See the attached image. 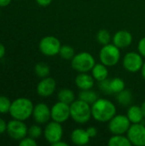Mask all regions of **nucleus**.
<instances>
[{
  "instance_id": "39448f33",
  "label": "nucleus",
  "mask_w": 145,
  "mask_h": 146,
  "mask_svg": "<svg viewBox=\"0 0 145 146\" xmlns=\"http://www.w3.org/2000/svg\"><path fill=\"white\" fill-rule=\"evenodd\" d=\"M99 58L103 64L107 67L115 66L121 59V51L114 44H108L103 45V48L99 53Z\"/></svg>"
},
{
  "instance_id": "20e7f679",
  "label": "nucleus",
  "mask_w": 145,
  "mask_h": 146,
  "mask_svg": "<svg viewBox=\"0 0 145 146\" xmlns=\"http://www.w3.org/2000/svg\"><path fill=\"white\" fill-rule=\"evenodd\" d=\"M96 64L93 56L88 52L76 54L71 60L72 68L79 73H88Z\"/></svg>"
},
{
  "instance_id": "9d476101",
  "label": "nucleus",
  "mask_w": 145,
  "mask_h": 146,
  "mask_svg": "<svg viewBox=\"0 0 145 146\" xmlns=\"http://www.w3.org/2000/svg\"><path fill=\"white\" fill-rule=\"evenodd\" d=\"M63 135V129L61 126V123L55 121L49 122L44 130V136L47 142L53 145L54 143L62 140Z\"/></svg>"
},
{
  "instance_id": "6e6552de",
  "label": "nucleus",
  "mask_w": 145,
  "mask_h": 146,
  "mask_svg": "<svg viewBox=\"0 0 145 146\" xmlns=\"http://www.w3.org/2000/svg\"><path fill=\"white\" fill-rule=\"evenodd\" d=\"M109 122V129L113 134H124L131 127L127 115H115Z\"/></svg>"
},
{
  "instance_id": "e433bc0d",
  "label": "nucleus",
  "mask_w": 145,
  "mask_h": 146,
  "mask_svg": "<svg viewBox=\"0 0 145 146\" xmlns=\"http://www.w3.org/2000/svg\"><path fill=\"white\" fill-rule=\"evenodd\" d=\"M11 3V0H0V7H6Z\"/></svg>"
},
{
  "instance_id": "72a5a7b5",
  "label": "nucleus",
  "mask_w": 145,
  "mask_h": 146,
  "mask_svg": "<svg viewBox=\"0 0 145 146\" xmlns=\"http://www.w3.org/2000/svg\"><path fill=\"white\" fill-rule=\"evenodd\" d=\"M7 130V123L2 118H0V134H3Z\"/></svg>"
},
{
  "instance_id": "dca6fc26",
  "label": "nucleus",
  "mask_w": 145,
  "mask_h": 146,
  "mask_svg": "<svg viewBox=\"0 0 145 146\" xmlns=\"http://www.w3.org/2000/svg\"><path fill=\"white\" fill-rule=\"evenodd\" d=\"M90 139L86 130L82 128H76L71 133V140L76 145H85L89 143Z\"/></svg>"
},
{
  "instance_id": "393cba45",
  "label": "nucleus",
  "mask_w": 145,
  "mask_h": 146,
  "mask_svg": "<svg viewBox=\"0 0 145 146\" xmlns=\"http://www.w3.org/2000/svg\"><path fill=\"white\" fill-rule=\"evenodd\" d=\"M59 55L64 60H72L73 57L75 56V53L73 47L69 45H62L59 51Z\"/></svg>"
},
{
  "instance_id": "b1692460",
  "label": "nucleus",
  "mask_w": 145,
  "mask_h": 146,
  "mask_svg": "<svg viewBox=\"0 0 145 146\" xmlns=\"http://www.w3.org/2000/svg\"><path fill=\"white\" fill-rule=\"evenodd\" d=\"M50 67L45 62H38L35 65L34 68V72L36 75L41 79L48 77L50 74Z\"/></svg>"
},
{
  "instance_id": "9b49d317",
  "label": "nucleus",
  "mask_w": 145,
  "mask_h": 146,
  "mask_svg": "<svg viewBox=\"0 0 145 146\" xmlns=\"http://www.w3.org/2000/svg\"><path fill=\"white\" fill-rule=\"evenodd\" d=\"M144 64L143 56L137 52H128L123 59V67L130 73H136L141 70Z\"/></svg>"
},
{
  "instance_id": "6ab92c4d",
  "label": "nucleus",
  "mask_w": 145,
  "mask_h": 146,
  "mask_svg": "<svg viewBox=\"0 0 145 146\" xmlns=\"http://www.w3.org/2000/svg\"><path fill=\"white\" fill-rule=\"evenodd\" d=\"M92 72V77L94 78L95 80L100 82L102 80H104L108 79L109 76V71L107 68V66L104 64L101 63H96L91 69Z\"/></svg>"
},
{
  "instance_id": "f03ea898",
  "label": "nucleus",
  "mask_w": 145,
  "mask_h": 146,
  "mask_svg": "<svg viewBox=\"0 0 145 146\" xmlns=\"http://www.w3.org/2000/svg\"><path fill=\"white\" fill-rule=\"evenodd\" d=\"M34 105L32 102L26 98H19L11 103L9 115L13 119L26 121L32 115Z\"/></svg>"
},
{
  "instance_id": "a19ab883",
  "label": "nucleus",
  "mask_w": 145,
  "mask_h": 146,
  "mask_svg": "<svg viewBox=\"0 0 145 146\" xmlns=\"http://www.w3.org/2000/svg\"><path fill=\"white\" fill-rule=\"evenodd\" d=\"M0 14H1V9H0Z\"/></svg>"
},
{
  "instance_id": "7ed1b4c3",
  "label": "nucleus",
  "mask_w": 145,
  "mask_h": 146,
  "mask_svg": "<svg viewBox=\"0 0 145 146\" xmlns=\"http://www.w3.org/2000/svg\"><path fill=\"white\" fill-rule=\"evenodd\" d=\"M92 116L91 106L80 100H75L70 104V117L79 124H85Z\"/></svg>"
},
{
  "instance_id": "1a4fd4ad",
  "label": "nucleus",
  "mask_w": 145,
  "mask_h": 146,
  "mask_svg": "<svg viewBox=\"0 0 145 146\" xmlns=\"http://www.w3.org/2000/svg\"><path fill=\"white\" fill-rule=\"evenodd\" d=\"M127 138L132 145L136 146H145V126L142 123L131 125L127 131Z\"/></svg>"
},
{
  "instance_id": "4468645a",
  "label": "nucleus",
  "mask_w": 145,
  "mask_h": 146,
  "mask_svg": "<svg viewBox=\"0 0 145 146\" xmlns=\"http://www.w3.org/2000/svg\"><path fill=\"white\" fill-rule=\"evenodd\" d=\"M56 87V80L50 77L43 78L37 86V92L40 97L47 98L51 96Z\"/></svg>"
},
{
  "instance_id": "2eb2a0df",
  "label": "nucleus",
  "mask_w": 145,
  "mask_h": 146,
  "mask_svg": "<svg viewBox=\"0 0 145 146\" xmlns=\"http://www.w3.org/2000/svg\"><path fill=\"white\" fill-rule=\"evenodd\" d=\"M113 43L118 48H126L132 43V35L126 30L118 31L113 37Z\"/></svg>"
},
{
  "instance_id": "0eeeda50",
  "label": "nucleus",
  "mask_w": 145,
  "mask_h": 146,
  "mask_svg": "<svg viewBox=\"0 0 145 146\" xmlns=\"http://www.w3.org/2000/svg\"><path fill=\"white\" fill-rule=\"evenodd\" d=\"M61 46V42L54 36L44 37L39 42L40 51L48 56H53L59 54Z\"/></svg>"
},
{
  "instance_id": "f8f14e48",
  "label": "nucleus",
  "mask_w": 145,
  "mask_h": 146,
  "mask_svg": "<svg viewBox=\"0 0 145 146\" xmlns=\"http://www.w3.org/2000/svg\"><path fill=\"white\" fill-rule=\"evenodd\" d=\"M51 110V119L56 122L63 123L70 117V105L58 101L55 104Z\"/></svg>"
},
{
  "instance_id": "c85d7f7f",
  "label": "nucleus",
  "mask_w": 145,
  "mask_h": 146,
  "mask_svg": "<svg viewBox=\"0 0 145 146\" xmlns=\"http://www.w3.org/2000/svg\"><path fill=\"white\" fill-rule=\"evenodd\" d=\"M42 133H44V132L42 131V128L38 126V125H32L28 128V132H27V135L34 139H38Z\"/></svg>"
},
{
  "instance_id": "5701e85b",
  "label": "nucleus",
  "mask_w": 145,
  "mask_h": 146,
  "mask_svg": "<svg viewBox=\"0 0 145 146\" xmlns=\"http://www.w3.org/2000/svg\"><path fill=\"white\" fill-rule=\"evenodd\" d=\"M117 101L122 106H128L132 101V94L129 90L124 89L117 93Z\"/></svg>"
},
{
  "instance_id": "f3484780",
  "label": "nucleus",
  "mask_w": 145,
  "mask_h": 146,
  "mask_svg": "<svg viewBox=\"0 0 145 146\" xmlns=\"http://www.w3.org/2000/svg\"><path fill=\"white\" fill-rule=\"evenodd\" d=\"M75 84L80 90H89L94 86V78L87 73H79L75 78Z\"/></svg>"
},
{
  "instance_id": "a211bd4d",
  "label": "nucleus",
  "mask_w": 145,
  "mask_h": 146,
  "mask_svg": "<svg viewBox=\"0 0 145 146\" xmlns=\"http://www.w3.org/2000/svg\"><path fill=\"white\" fill-rule=\"evenodd\" d=\"M127 117L130 120L131 123L135 124V123H142L144 116L142 112L141 107L137 106V105H132L131 106L128 110H127Z\"/></svg>"
},
{
  "instance_id": "cd10ccee",
  "label": "nucleus",
  "mask_w": 145,
  "mask_h": 146,
  "mask_svg": "<svg viewBox=\"0 0 145 146\" xmlns=\"http://www.w3.org/2000/svg\"><path fill=\"white\" fill-rule=\"evenodd\" d=\"M11 102L9 98L0 96V114H6L9 112Z\"/></svg>"
},
{
  "instance_id": "4c0bfd02",
  "label": "nucleus",
  "mask_w": 145,
  "mask_h": 146,
  "mask_svg": "<svg viewBox=\"0 0 145 146\" xmlns=\"http://www.w3.org/2000/svg\"><path fill=\"white\" fill-rule=\"evenodd\" d=\"M53 145V146H68V144H67V143H65V142H62V140H59V141H57V142L54 143V144H53V145Z\"/></svg>"
},
{
  "instance_id": "aec40b11",
  "label": "nucleus",
  "mask_w": 145,
  "mask_h": 146,
  "mask_svg": "<svg viewBox=\"0 0 145 146\" xmlns=\"http://www.w3.org/2000/svg\"><path fill=\"white\" fill-rule=\"evenodd\" d=\"M57 98H58V101L65 103V104H69V105L73 101H75V96H74L73 92L70 89H68V88L62 89L58 92Z\"/></svg>"
},
{
  "instance_id": "ddd939ff",
  "label": "nucleus",
  "mask_w": 145,
  "mask_h": 146,
  "mask_svg": "<svg viewBox=\"0 0 145 146\" xmlns=\"http://www.w3.org/2000/svg\"><path fill=\"white\" fill-rule=\"evenodd\" d=\"M32 116L34 121L38 124L47 123L51 119V110L44 103H39L33 108Z\"/></svg>"
},
{
  "instance_id": "473e14b6",
  "label": "nucleus",
  "mask_w": 145,
  "mask_h": 146,
  "mask_svg": "<svg viewBox=\"0 0 145 146\" xmlns=\"http://www.w3.org/2000/svg\"><path fill=\"white\" fill-rule=\"evenodd\" d=\"M86 132H87L88 135L90 136V138H94V137H96L97 134V128L94 127H88V128L86 129Z\"/></svg>"
},
{
  "instance_id": "f704fd0d",
  "label": "nucleus",
  "mask_w": 145,
  "mask_h": 146,
  "mask_svg": "<svg viewBox=\"0 0 145 146\" xmlns=\"http://www.w3.org/2000/svg\"><path fill=\"white\" fill-rule=\"evenodd\" d=\"M37 3L42 7H46L48 5H50L52 2V0H36Z\"/></svg>"
},
{
  "instance_id": "4be33fe9",
  "label": "nucleus",
  "mask_w": 145,
  "mask_h": 146,
  "mask_svg": "<svg viewBox=\"0 0 145 146\" xmlns=\"http://www.w3.org/2000/svg\"><path fill=\"white\" fill-rule=\"evenodd\" d=\"M79 99L91 105L93 104L98 98H97V94L91 89H89V90H81V92L79 94Z\"/></svg>"
},
{
  "instance_id": "7c9ffc66",
  "label": "nucleus",
  "mask_w": 145,
  "mask_h": 146,
  "mask_svg": "<svg viewBox=\"0 0 145 146\" xmlns=\"http://www.w3.org/2000/svg\"><path fill=\"white\" fill-rule=\"evenodd\" d=\"M19 145L21 146H36L37 142L34 139L28 136V137H25L24 139L20 140Z\"/></svg>"
},
{
  "instance_id": "f257e3e1",
  "label": "nucleus",
  "mask_w": 145,
  "mask_h": 146,
  "mask_svg": "<svg viewBox=\"0 0 145 146\" xmlns=\"http://www.w3.org/2000/svg\"><path fill=\"white\" fill-rule=\"evenodd\" d=\"M115 105L108 99L98 98L93 104H91L92 117L97 121L108 122L115 115Z\"/></svg>"
},
{
  "instance_id": "2f4dec72",
  "label": "nucleus",
  "mask_w": 145,
  "mask_h": 146,
  "mask_svg": "<svg viewBox=\"0 0 145 146\" xmlns=\"http://www.w3.org/2000/svg\"><path fill=\"white\" fill-rule=\"evenodd\" d=\"M138 48V50H139V53L141 54V56L145 58V37L140 39Z\"/></svg>"
},
{
  "instance_id": "bb28decb",
  "label": "nucleus",
  "mask_w": 145,
  "mask_h": 146,
  "mask_svg": "<svg viewBox=\"0 0 145 146\" xmlns=\"http://www.w3.org/2000/svg\"><path fill=\"white\" fill-rule=\"evenodd\" d=\"M97 39L98 41L99 44H103V45H106L110 43L111 40V34L108 30L105 29H102L100 30L97 34Z\"/></svg>"
},
{
  "instance_id": "ea45409f",
  "label": "nucleus",
  "mask_w": 145,
  "mask_h": 146,
  "mask_svg": "<svg viewBox=\"0 0 145 146\" xmlns=\"http://www.w3.org/2000/svg\"><path fill=\"white\" fill-rule=\"evenodd\" d=\"M141 110H142V112L144 114V116L145 119V101L142 104V105H141Z\"/></svg>"
},
{
  "instance_id": "a878e982",
  "label": "nucleus",
  "mask_w": 145,
  "mask_h": 146,
  "mask_svg": "<svg viewBox=\"0 0 145 146\" xmlns=\"http://www.w3.org/2000/svg\"><path fill=\"white\" fill-rule=\"evenodd\" d=\"M110 87L112 93H119L125 89V82L121 78H115L110 80Z\"/></svg>"
},
{
  "instance_id": "423d86ee",
  "label": "nucleus",
  "mask_w": 145,
  "mask_h": 146,
  "mask_svg": "<svg viewBox=\"0 0 145 146\" xmlns=\"http://www.w3.org/2000/svg\"><path fill=\"white\" fill-rule=\"evenodd\" d=\"M8 135L14 140H21L27 135L28 128L23 121L20 120H11L7 123Z\"/></svg>"
},
{
  "instance_id": "c9c22d12",
  "label": "nucleus",
  "mask_w": 145,
  "mask_h": 146,
  "mask_svg": "<svg viewBox=\"0 0 145 146\" xmlns=\"http://www.w3.org/2000/svg\"><path fill=\"white\" fill-rule=\"evenodd\" d=\"M4 55H5V47L2 43H0V60L4 56Z\"/></svg>"
},
{
  "instance_id": "58836bf2",
  "label": "nucleus",
  "mask_w": 145,
  "mask_h": 146,
  "mask_svg": "<svg viewBox=\"0 0 145 146\" xmlns=\"http://www.w3.org/2000/svg\"><path fill=\"white\" fill-rule=\"evenodd\" d=\"M141 73H142V76H143V78L145 80V62H144L143 67H142V68H141Z\"/></svg>"
},
{
  "instance_id": "412c9836",
  "label": "nucleus",
  "mask_w": 145,
  "mask_h": 146,
  "mask_svg": "<svg viewBox=\"0 0 145 146\" xmlns=\"http://www.w3.org/2000/svg\"><path fill=\"white\" fill-rule=\"evenodd\" d=\"M108 145L109 146H130L132 145L129 139L127 137H125L123 134H114L112 136Z\"/></svg>"
},
{
  "instance_id": "c756f323",
  "label": "nucleus",
  "mask_w": 145,
  "mask_h": 146,
  "mask_svg": "<svg viewBox=\"0 0 145 146\" xmlns=\"http://www.w3.org/2000/svg\"><path fill=\"white\" fill-rule=\"evenodd\" d=\"M99 89L104 92L105 94H112L111 87H110V80L106 79L99 82Z\"/></svg>"
}]
</instances>
